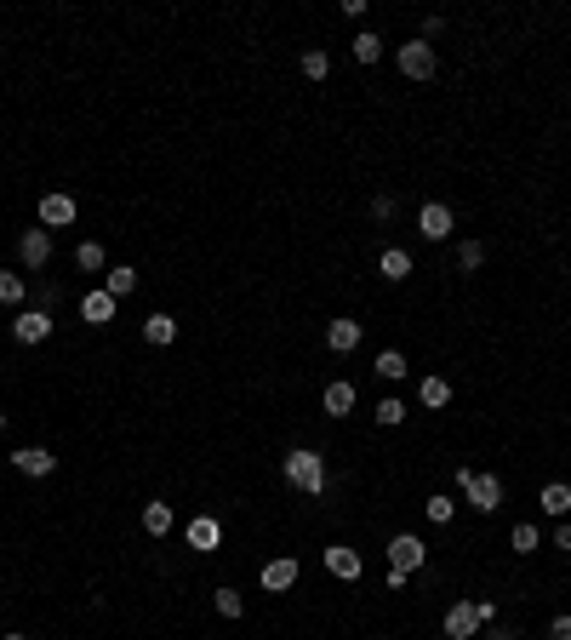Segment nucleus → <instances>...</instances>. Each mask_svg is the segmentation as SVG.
<instances>
[{
	"label": "nucleus",
	"mask_w": 571,
	"mask_h": 640,
	"mask_svg": "<svg viewBox=\"0 0 571 640\" xmlns=\"http://www.w3.org/2000/svg\"><path fill=\"white\" fill-rule=\"evenodd\" d=\"M286 480L298 486L303 498H321V492H326V458L314 452V446H298V452H286Z\"/></svg>",
	"instance_id": "1"
},
{
	"label": "nucleus",
	"mask_w": 571,
	"mask_h": 640,
	"mask_svg": "<svg viewBox=\"0 0 571 640\" xmlns=\"http://www.w3.org/2000/svg\"><path fill=\"white\" fill-rule=\"evenodd\" d=\"M457 486L469 492V503L480 509V515H497V509H503V480H497V475H474V469L463 463V469H457Z\"/></svg>",
	"instance_id": "2"
},
{
	"label": "nucleus",
	"mask_w": 571,
	"mask_h": 640,
	"mask_svg": "<svg viewBox=\"0 0 571 640\" xmlns=\"http://www.w3.org/2000/svg\"><path fill=\"white\" fill-rule=\"evenodd\" d=\"M440 629H446V640H474V635L485 629L480 601H457V606H446V617H440Z\"/></svg>",
	"instance_id": "3"
},
{
	"label": "nucleus",
	"mask_w": 571,
	"mask_h": 640,
	"mask_svg": "<svg viewBox=\"0 0 571 640\" xmlns=\"http://www.w3.org/2000/svg\"><path fill=\"white\" fill-rule=\"evenodd\" d=\"M12 337L24 349H40L52 337V309H17V320H12Z\"/></svg>",
	"instance_id": "4"
},
{
	"label": "nucleus",
	"mask_w": 571,
	"mask_h": 640,
	"mask_svg": "<svg viewBox=\"0 0 571 640\" xmlns=\"http://www.w3.org/2000/svg\"><path fill=\"white\" fill-rule=\"evenodd\" d=\"M423 561H429V543H423L417 532H394V538H389V566H400V572H417Z\"/></svg>",
	"instance_id": "5"
},
{
	"label": "nucleus",
	"mask_w": 571,
	"mask_h": 640,
	"mask_svg": "<svg viewBox=\"0 0 571 640\" xmlns=\"http://www.w3.org/2000/svg\"><path fill=\"white\" fill-rule=\"evenodd\" d=\"M400 75L406 80H434V46L429 40H406V46H400Z\"/></svg>",
	"instance_id": "6"
},
{
	"label": "nucleus",
	"mask_w": 571,
	"mask_h": 640,
	"mask_svg": "<svg viewBox=\"0 0 571 640\" xmlns=\"http://www.w3.org/2000/svg\"><path fill=\"white\" fill-rule=\"evenodd\" d=\"M80 218L75 195H63V189H52V195H40V229H69Z\"/></svg>",
	"instance_id": "7"
},
{
	"label": "nucleus",
	"mask_w": 571,
	"mask_h": 640,
	"mask_svg": "<svg viewBox=\"0 0 571 640\" xmlns=\"http://www.w3.org/2000/svg\"><path fill=\"white\" fill-rule=\"evenodd\" d=\"M17 258H24V269H46L52 263V229H24Z\"/></svg>",
	"instance_id": "8"
},
{
	"label": "nucleus",
	"mask_w": 571,
	"mask_h": 640,
	"mask_svg": "<svg viewBox=\"0 0 571 640\" xmlns=\"http://www.w3.org/2000/svg\"><path fill=\"white\" fill-rule=\"evenodd\" d=\"M258 583H263L269 594H286L291 583H298V561H291V554H274V561H263V572H258Z\"/></svg>",
	"instance_id": "9"
},
{
	"label": "nucleus",
	"mask_w": 571,
	"mask_h": 640,
	"mask_svg": "<svg viewBox=\"0 0 571 640\" xmlns=\"http://www.w3.org/2000/svg\"><path fill=\"white\" fill-rule=\"evenodd\" d=\"M417 229H423V241H446L452 234V206L446 201H429L417 212Z\"/></svg>",
	"instance_id": "10"
},
{
	"label": "nucleus",
	"mask_w": 571,
	"mask_h": 640,
	"mask_svg": "<svg viewBox=\"0 0 571 640\" xmlns=\"http://www.w3.org/2000/svg\"><path fill=\"white\" fill-rule=\"evenodd\" d=\"M361 337H366L361 320H331V326H326V349L331 355H354V349H361Z\"/></svg>",
	"instance_id": "11"
},
{
	"label": "nucleus",
	"mask_w": 571,
	"mask_h": 640,
	"mask_svg": "<svg viewBox=\"0 0 571 640\" xmlns=\"http://www.w3.org/2000/svg\"><path fill=\"white\" fill-rule=\"evenodd\" d=\"M12 463H17V469H24V475H29V480H46V475H52V469H57V458L46 452V446H17V452H12Z\"/></svg>",
	"instance_id": "12"
},
{
	"label": "nucleus",
	"mask_w": 571,
	"mask_h": 640,
	"mask_svg": "<svg viewBox=\"0 0 571 640\" xmlns=\"http://www.w3.org/2000/svg\"><path fill=\"white\" fill-rule=\"evenodd\" d=\"M326 572H331V578H343V583H354V578H361V572H366V561H361V554H354V549L331 543V549H326Z\"/></svg>",
	"instance_id": "13"
},
{
	"label": "nucleus",
	"mask_w": 571,
	"mask_h": 640,
	"mask_svg": "<svg viewBox=\"0 0 571 640\" xmlns=\"http://www.w3.org/2000/svg\"><path fill=\"white\" fill-rule=\"evenodd\" d=\"M115 309H120V304H115V297L103 292V286L80 297V320H87V326H109V320H115Z\"/></svg>",
	"instance_id": "14"
},
{
	"label": "nucleus",
	"mask_w": 571,
	"mask_h": 640,
	"mask_svg": "<svg viewBox=\"0 0 571 640\" xmlns=\"http://www.w3.org/2000/svg\"><path fill=\"white\" fill-rule=\"evenodd\" d=\"M537 509H543V515H555V521H566L571 515V486L566 480H548L543 492H537Z\"/></svg>",
	"instance_id": "15"
},
{
	"label": "nucleus",
	"mask_w": 571,
	"mask_h": 640,
	"mask_svg": "<svg viewBox=\"0 0 571 640\" xmlns=\"http://www.w3.org/2000/svg\"><path fill=\"white\" fill-rule=\"evenodd\" d=\"M377 274L400 286V281L412 274V252H406V246H383V258H377Z\"/></svg>",
	"instance_id": "16"
},
{
	"label": "nucleus",
	"mask_w": 571,
	"mask_h": 640,
	"mask_svg": "<svg viewBox=\"0 0 571 640\" xmlns=\"http://www.w3.org/2000/svg\"><path fill=\"white\" fill-rule=\"evenodd\" d=\"M321 407H326L331 418H349V412H354V383H343V377H337V383H326Z\"/></svg>",
	"instance_id": "17"
},
{
	"label": "nucleus",
	"mask_w": 571,
	"mask_h": 640,
	"mask_svg": "<svg viewBox=\"0 0 571 640\" xmlns=\"http://www.w3.org/2000/svg\"><path fill=\"white\" fill-rule=\"evenodd\" d=\"M103 292H109L115 304H120V297H132V292H138V269H132V263H115L109 274H103Z\"/></svg>",
	"instance_id": "18"
},
{
	"label": "nucleus",
	"mask_w": 571,
	"mask_h": 640,
	"mask_svg": "<svg viewBox=\"0 0 571 640\" xmlns=\"http://www.w3.org/2000/svg\"><path fill=\"white\" fill-rule=\"evenodd\" d=\"M223 543V526L211 521V515H195L189 521V549H218Z\"/></svg>",
	"instance_id": "19"
},
{
	"label": "nucleus",
	"mask_w": 571,
	"mask_h": 640,
	"mask_svg": "<svg viewBox=\"0 0 571 640\" xmlns=\"http://www.w3.org/2000/svg\"><path fill=\"white\" fill-rule=\"evenodd\" d=\"M143 337H149L155 349L178 344V320H172V315H143Z\"/></svg>",
	"instance_id": "20"
},
{
	"label": "nucleus",
	"mask_w": 571,
	"mask_h": 640,
	"mask_svg": "<svg viewBox=\"0 0 571 640\" xmlns=\"http://www.w3.org/2000/svg\"><path fill=\"white\" fill-rule=\"evenodd\" d=\"M143 532H149V538H166V532H172V503H143Z\"/></svg>",
	"instance_id": "21"
},
{
	"label": "nucleus",
	"mask_w": 571,
	"mask_h": 640,
	"mask_svg": "<svg viewBox=\"0 0 571 640\" xmlns=\"http://www.w3.org/2000/svg\"><path fill=\"white\" fill-rule=\"evenodd\" d=\"M509 549H515V554H537V549H543V532H537L532 521H515V532H509Z\"/></svg>",
	"instance_id": "22"
},
{
	"label": "nucleus",
	"mask_w": 571,
	"mask_h": 640,
	"mask_svg": "<svg viewBox=\"0 0 571 640\" xmlns=\"http://www.w3.org/2000/svg\"><path fill=\"white\" fill-rule=\"evenodd\" d=\"M24 297H29V286H24V274H12V269H0V304H6V309H24Z\"/></svg>",
	"instance_id": "23"
},
{
	"label": "nucleus",
	"mask_w": 571,
	"mask_h": 640,
	"mask_svg": "<svg viewBox=\"0 0 571 640\" xmlns=\"http://www.w3.org/2000/svg\"><path fill=\"white\" fill-rule=\"evenodd\" d=\"M349 52H354V63H377V57H383V35H372V29H366V35H354V40H349Z\"/></svg>",
	"instance_id": "24"
},
{
	"label": "nucleus",
	"mask_w": 571,
	"mask_h": 640,
	"mask_svg": "<svg viewBox=\"0 0 571 640\" xmlns=\"http://www.w3.org/2000/svg\"><path fill=\"white\" fill-rule=\"evenodd\" d=\"M417 400H423V407H446V400H452V383H446V377H423V383H417Z\"/></svg>",
	"instance_id": "25"
},
{
	"label": "nucleus",
	"mask_w": 571,
	"mask_h": 640,
	"mask_svg": "<svg viewBox=\"0 0 571 640\" xmlns=\"http://www.w3.org/2000/svg\"><path fill=\"white\" fill-rule=\"evenodd\" d=\"M298 69H303V80H314V87H321V80L331 75V57H326L321 46H309V52H303V63H298Z\"/></svg>",
	"instance_id": "26"
},
{
	"label": "nucleus",
	"mask_w": 571,
	"mask_h": 640,
	"mask_svg": "<svg viewBox=\"0 0 571 640\" xmlns=\"http://www.w3.org/2000/svg\"><path fill=\"white\" fill-rule=\"evenodd\" d=\"M75 269L97 274V269H103V246H97V241H80V246H75Z\"/></svg>",
	"instance_id": "27"
},
{
	"label": "nucleus",
	"mask_w": 571,
	"mask_h": 640,
	"mask_svg": "<svg viewBox=\"0 0 571 640\" xmlns=\"http://www.w3.org/2000/svg\"><path fill=\"white\" fill-rule=\"evenodd\" d=\"M423 515H429V521H434V526H446V521H452V515H457V503H452V498H446V492H434V498H429V503H423Z\"/></svg>",
	"instance_id": "28"
},
{
	"label": "nucleus",
	"mask_w": 571,
	"mask_h": 640,
	"mask_svg": "<svg viewBox=\"0 0 571 640\" xmlns=\"http://www.w3.org/2000/svg\"><path fill=\"white\" fill-rule=\"evenodd\" d=\"M377 377H406V355H400V349H383V355H377Z\"/></svg>",
	"instance_id": "29"
},
{
	"label": "nucleus",
	"mask_w": 571,
	"mask_h": 640,
	"mask_svg": "<svg viewBox=\"0 0 571 640\" xmlns=\"http://www.w3.org/2000/svg\"><path fill=\"white\" fill-rule=\"evenodd\" d=\"M377 423H383V429H394V423H406V400H377Z\"/></svg>",
	"instance_id": "30"
},
{
	"label": "nucleus",
	"mask_w": 571,
	"mask_h": 640,
	"mask_svg": "<svg viewBox=\"0 0 571 640\" xmlns=\"http://www.w3.org/2000/svg\"><path fill=\"white\" fill-rule=\"evenodd\" d=\"M480 263H485V246H480V241H463V246H457V269L469 274V269H480Z\"/></svg>",
	"instance_id": "31"
},
{
	"label": "nucleus",
	"mask_w": 571,
	"mask_h": 640,
	"mask_svg": "<svg viewBox=\"0 0 571 640\" xmlns=\"http://www.w3.org/2000/svg\"><path fill=\"white\" fill-rule=\"evenodd\" d=\"M218 612H223V617H246V601H240V589H218Z\"/></svg>",
	"instance_id": "32"
},
{
	"label": "nucleus",
	"mask_w": 571,
	"mask_h": 640,
	"mask_svg": "<svg viewBox=\"0 0 571 640\" xmlns=\"http://www.w3.org/2000/svg\"><path fill=\"white\" fill-rule=\"evenodd\" d=\"M372 218L389 223V218H394V195H377V201H372Z\"/></svg>",
	"instance_id": "33"
},
{
	"label": "nucleus",
	"mask_w": 571,
	"mask_h": 640,
	"mask_svg": "<svg viewBox=\"0 0 571 640\" xmlns=\"http://www.w3.org/2000/svg\"><path fill=\"white\" fill-rule=\"evenodd\" d=\"M548 635H555V640H571V612H560L555 624H548Z\"/></svg>",
	"instance_id": "34"
},
{
	"label": "nucleus",
	"mask_w": 571,
	"mask_h": 640,
	"mask_svg": "<svg viewBox=\"0 0 571 640\" xmlns=\"http://www.w3.org/2000/svg\"><path fill=\"white\" fill-rule=\"evenodd\" d=\"M555 549H571V521H560V526H555Z\"/></svg>",
	"instance_id": "35"
},
{
	"label": "nucleus",
	"mask_w": 571,
	"mask_h": 640,
	"mask_svg": "<svg viewBox=\"0 0 571 640\" xmlns=\"http://www.w3.org/2000/svg\"><path fill=\"white\" fill-rule=\"evenodd\" d=\"M485 640H515V635H509V629H492V635H485Z\"/></svg>",
	"instance_id": "36"
},
{
	"label": "nucleus",
	"mask_w": 571,
	"mask_h": 640,
	"mask_svg": "<svg viewBox=\"0 0 571 640\" xmlns=\"http://www.w3.org/2000/svg\"><path fill=\"white\" fill-rule=\"evenodd\" d=\"M0 640H24V635H0Z\"/></svg>",
	"instance_id": "37"
},
{
	"label": "nucleus",
	"mask_w": 571,
	"mask_h": 640,
	"mask_svg": "<svg viewBox=\"0 0 571 640\" xmlns=\"http://www.w3.org/2000/svg\"><path fill=\"white\" fill-rule=\"evenodd\" d=\"M0 429H6V412H0Z\"/></svg>",
	"instance_id": "38"
}]
</instances>
